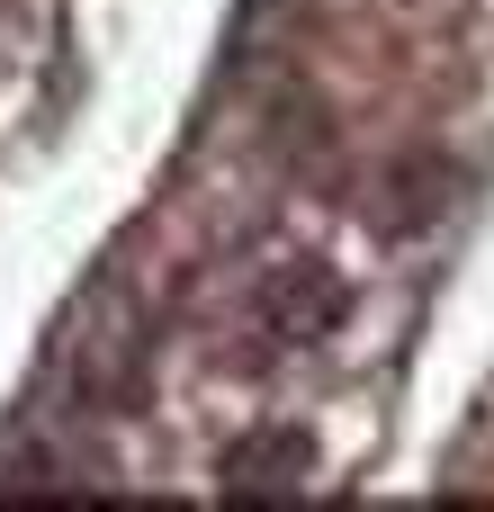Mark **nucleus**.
<instances>
[{
  "label": "nucleus",
  "instance_id": "nucleus-3",
  "mask_svg": "<svg viewBox=\"0 0 494 512\" xmlns=\"http://www.w3.org/2000/svg\"><path fill=\"white\" fill-rule=\"evenodd\" d=\"M315 477V441L306 432H252L225 459V495H297Z\"/></svg>",
  "mask_w": 494,
  "mask_h": 512
},
{
  "label": "nucleus",
  "instance_id": "nucleus-2",
  "mask_svg": "<svg viewBox=\"0 0 494 512\" xmlns=\"http://www.w3.org/2000/svg\"><path fill=\"white\" fill-rule=\"evenodd\" d=\"M342 315H351L342 270L315 261V252H279V261L261 270V288L243 297V351H306V342H324Z\"/></svg>",
  "mask_w": 494,
  "mask_h": 512
},
{
  "label": "nucleus",
  "instance_id": "nucleus-1",
  "mask_svg": "<svg viewBox=\"0 0 494 512\" xmlns=\"http://www.w3.org/2000/svg\"><path fill=\"white\" fill-rule=\"evenodd\" d=\"M144 351H153V324H144L135 288L126 279H90L63 306L54 342H45V387L72 414H117V405L144 396Z\"/></svg>",
  "mask_w": 494,
  "mask_h": 512
}]
</instances>
